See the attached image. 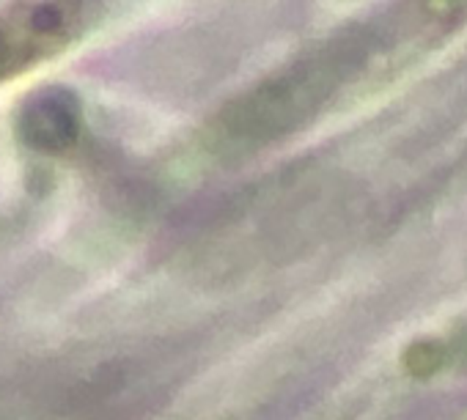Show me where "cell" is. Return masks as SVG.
Masks as SVG:
<instances>
[{
    "mask_svg": "<svg viewBox=\"0 0 467 420\" xmlns=\"http://www.w3.org/2000/svg\"><path fill=\"white\" fill-rule=\"evenodd\" d=\"M360 83H366L360 47L352 31L338 34L220 108L209 121L206 146L220 157L273 146Z\"/></svg>",
    "mask_w": 467,
    "mask_h": 420,
    "instance_id": "1",
    "label": "cell"
},
{
    "mask_svg": "<svg viewBox=\"0 0 467 420\" xmlns=\"http://www.w3.org/2000/svg\"><path fill=\"white\" fill-rule=\"evenodd\" d=\"M23 140L45 154H58L75 146L80 135V110L67 91H42L20 113Z\"/></svg>",
    "mask_w": 467,
    "mask_h": 420,
    "instance_id": "2",
    "label": "cell"
},
{
    "mask_svg": "<svg viewBox=\"0 0 467 420\" xmlns=\"http://www.w3.org/2000/svg\"><path fill=\"white\" fill-rule=\"evenodd\" d=\"M415 363L412 368H442V365H467V324L462 330H456L448 341L442 343H426L420 349H415Z\"/></svg>",
    "mask_w": 467,
    "mask_h": 420,
    "instance_id": "3",
    "label": "cell"
}]
</instances>
